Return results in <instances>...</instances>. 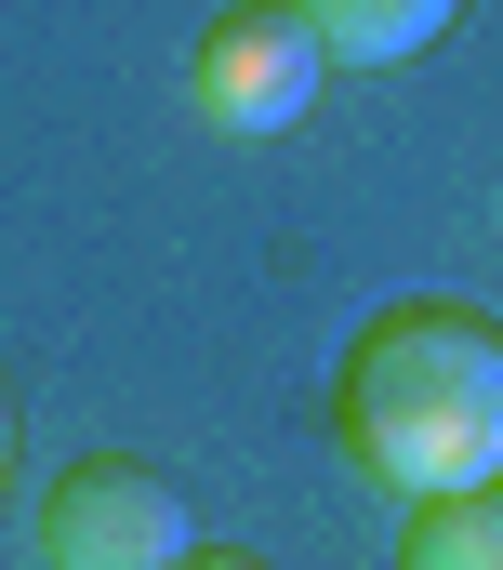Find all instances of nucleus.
Segmentation results:
<instances>
[{
    "instance_id": "nucleus-1",
    "label": "nucleus",
    "mask_w": 503,
    "mask_h": 570,
    "mask_svg": "<svg viewBox=\"0 0 503 570\" xmlns=\"http://www.w3.org/2000/svg\"><path fill=\"white\" fill-rule=\"evenodd\" d=\"M332 425L397 504L503 478V332L477 305H384L332 372Z\"/></svg>"
},
{
    "instance_id": "nucleus-2",
    "label": "nucleus",
    "mask_w": 503,
    "mask_h": 570,
    "mask_svg": "<svg viewBox=\"0 0 503 570\" xmlns=\"http://www.w3.org/2000/svg\"><path fill=\"white\" fill-rule=\"evenodd\" d=\"M318 80H332V53L305 40L292 0H226V13L199 27V53H186V107H199L226 146L292 134V120L318 107Z\"/></svg>"
},
{
    "instance_id": "nucleus-3",
    "label": "nucleus",
    "mask_w": 503,
    "mask_h": 570,
    "mask_svg": "<svg viewBox=\"0 0 503 570\" xmlns=\"http://www.w3.org/2000/svg\"><path fill=\"white\" fill-rule=\"evenodd\" d=\"M40 544H53V570H186L199 531H186V491H172L159 464L93 451V464H67V478H53Z\"/></svg>"
},
{
    "instance_id": "nucleus-4",
    "label": "nucleus",
    "mask_w": 503,
    "mask_h": 570,
    "mask_svg": "<svg viewBox=\"0 0 503 570\" xmlns=\"http://www.w3.org/2000/svg\"><path fill=\"white\" fill-rule=\"evenodd\" d=\"M292 13H305V40L332 67H411V53H437V27L464 0H292Z\"/></svg>"
},
{
    "instance_id": "nucleus-5",
    "label": "nucleus",
    "mask_w": 503,
    "mask_h": 570,
    "mask_svg": "<svg viewBox=\"0 0 503 570\" xmlns=\"http://www.w3.org/2000/svg\"><path fill=\"white\" fill-rule=\"evenodd\" d=\"M397 570H503V491H437V504H411Z\"/></svg>"
},
{
    "instance_id": "nucleus-6",
    "label": "nucleus",
    "mask_w": 503,
    "mask_h": 570,
    "mask_svg": "<svg viewBox=\"0 0 503 570\" xmlns=\"http://www.w3.org/2000/svg\"><path fill=\"white\" fill-rule=\"evenodd\" d=\"M186 570H265V558H239V544H226V558H199V544H186Z\"/></svg>"
},
{
    "instance_id": "nucleus-7",
    "label": "nucleus",
    "mask_w": 503,
    "mask_h": 570,
    "mask_svg": "<svg viewBox=\"0 0 503 570\" xmlns=\"http://www.w3.org/2000/svg\"><path fill=\"white\" fill-rule=\"evenodd\" d=\"M0 464H13V399H0Z\"/></svg>"
},
{
    "instance_id": "nucleus-8",
    "label": "nucleus",
    "mask_w": 503,
    "mask_h": 570,
    "mask_svg": "<svg viewBox=\"0 0 503 570\" xmlns=\"http://www.w3.org/2000/svg\"><path fill=\"white\" fill-rule=\"evenodd\" d=\"M491 491H503V478H491Z\"/></svg>"
}]
</instances>
